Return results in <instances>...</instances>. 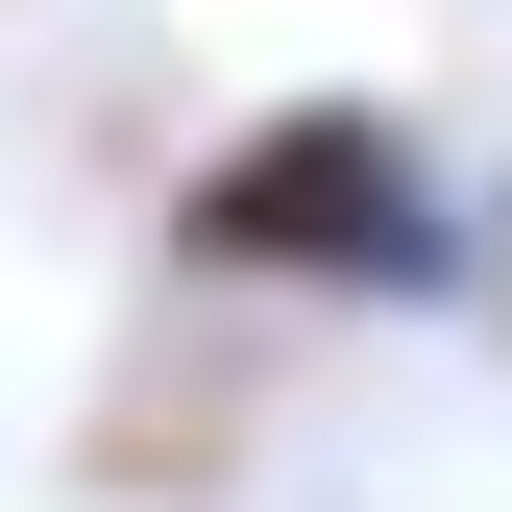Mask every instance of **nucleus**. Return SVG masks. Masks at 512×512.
Masks as SVG:
<instances>
[{
	"instance_id": "f257e3e1",
	"label": "nucleus",
	"mask_w": 512,
	"mask_h": 512,
	"mask_svg": "<svg viewBox=\"0 0 512 512\" xmlns=\"http://www.w3.org/2000/svg\"><path fill=\"white\" fill-rule=\"evenodd\" d=\"M171 269L220 293H317V317H439L464 293V147L415 98H244L196 171H171Z\"/></svg>"
},
{
	"instance_id": "f03ea898",
	"label": "nucleus",
	"mask_w": 512,
	"mask_h": 512,
	"mask_svg": "<svg viewBox=\"0 0 512 512\" xmlns=\"http://www.w3.org/2000/svg\"><path fill=\"white\" fill-rule=\"evenodd\" d=\"M464 317L512 342V171H464Z\"/></svg>"
}]
</instances>
